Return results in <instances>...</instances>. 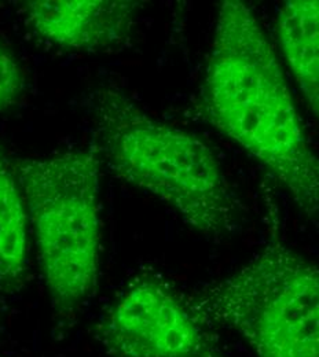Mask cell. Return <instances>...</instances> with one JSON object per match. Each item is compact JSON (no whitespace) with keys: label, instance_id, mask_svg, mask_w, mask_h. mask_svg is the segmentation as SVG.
<instances>
[{"label":"cell","instance_id":"52a82bcc","mask_svg":"<svg viewBox=\"0 0 319 357\" xmlns=\"http://www.w3.org/2000/svg\"><path fill=\"white\" fill-rule=\"evenodd\" d=\"M281 54L319 120V0H290L276 15Z\"/></svg>","mask_w":319,"mask_h":357},{"label":"cell","instance_id":"6da1fadb","mask_svg":"<svg viewBox=\"0 0 319 357\" xmlns=\"http://www.w3.org/2000/svg\"><path fill=\"white\" fill-rule=\"evenodd\" d=\"M201 112L319 225V154L304 131L273 43L245 1L225 0L218 7Z\"/></svg>","mask_w":319,"mask_h":357},{"label":"cell","instance_id":"7a4b0ae2","mask_svg":"<svg viewBox=\"0 0 319 357\" xmlns=\"http://www.w3.org/2000/svg\"><path fill=\"white\" fill-rule=\"evenodd\" d=\"M92 117L95 150L117 178L164 202L204 236L234 232L239 204L204 140L154 119L117 89L95 93Z\"/></svg>","mask_w":319,"mask_h":357},{"label":"cell","instance_id":"9c48e42d","mask_svg":"<svg viewBox=\"0 0 319 357\" xmlns=\"http://www.w3.org/2000/svg\"><path fill=\"white\" fill-rule=\"evenodd\" d=\"M25 89L24 73L11 52L0 43V112L20 103Z\"/></svg>","mask_w":319,"mask_h":357},{"label":"cell","instance_id":"3957f363","mask_svg":"<svg viewBox=\"0 0 319 357\" xmlns=\"http://www.w3.org/2000/svg\"><path fill=\"white\" fill-rule=\"evenodd\" d=\"M187 303L214 328L238 334L256 357H319V266L286 243L274 211L260 250Z\"/></svg>","mask_w":319,"mask_h":357},{"label":"cell","instance_id":"5b68a950","mask_svg":"<svg viewBox=\"0 0 319 357\" xmlns=\"http://www.w3.org/2000/svg\"><path fill=\"white\" fill-rule=\"evenodd\" d=\"M95 338L113 357H228L214 327L151 271L128 282L98 321Z\"/></svg>","mask_w":319,"mask_h":357},{"label":"cell","instance_id":"277c9868","mask_svg":"<svg viewBox=\"0 0 319 357\" xmlns=\"http://www.w3.org/2000/svg\"><path fill=\"white\" fill-rule=\"evenodd\" d=\"M11 169L27 204L54 311L72 317L98 284L101 158L95 149L21 158Z\"/></svg>","mask_w":319,"mask_h":357},{"label":"cell","instance_id":"8992f818","mask_svg":"<svg viewBox=\"0 0 319 357\" xmlns=\"http://www.w3.org/2000/svg\"><path fill=\"white\" fill-rule=\"evenodd\" d=\"M130 0H36L21 7L25 25L40 40L65 51L101 54L126 45L139 20Z\"/></svg>","mask_w":319,"mask_h":357},{"label":"cell","instance_id":"ba28073f","mask_svg":"<svg viewBox=\"0 0 319 357\" xmlns=\"http://www.w3.org/2000/svg\"><path fill=\"white\" fill-rule=\"evenodd\" d=\"M31 223L11 165L0 155V289L17 290L25 280Z\"/></svg>","mask_w":319,"mask_h":357}]
</instances>
